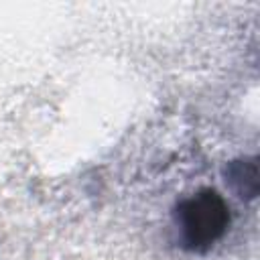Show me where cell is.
Instances as JSON below:
<instances>
[{
    "label": "cell",
    "mask_w": 260,
    "mask_h": 260,
    "mask_svg": "<svg viewBox=\"0 0 260 260\" xmlns=\"http://www.w3.org/2000/svg\"><path fill=\"white\" fill-rule=\"evenodd\" d=\"M175 219L181 230L183 246L193 252H205L228 230L230 211L215 191L203 189L177 207Z\"/></svg>",
    "instance_id": "6da1fadb"
},
{
    "label": "cell",
    "mask_w": 260,
    "mask_h": 260,
    "mask_svg": "<svg viewBox=\"0 0 260 260\" xmlns=\"http://www.w3.org/2000/svg\"><path fill=\"white\" fill-rule=\"evenodd\" d=\"M228 181L236 187L240 197H256L258 193V167L254 158H244L232 162L228 169Z\"/></svg>",
    "instance_id": "7a4b0ae2"
}]
</instances>
